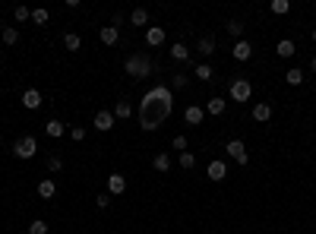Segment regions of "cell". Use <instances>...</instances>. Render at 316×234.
Listing matches in <instances>:
<instances>
[{
    "mask_svg": "<svg viewBox=\"0 0 316 234\" xmlns=\"http://www.w3.org/2000/svg\"><path fill=\"white\" fill-rule=\"evenodd\" d=\"M51 228H48V221H44V218H35L32 221V225H29V234H48Z\"/></svg>",
    "mask_w": 316,
    "mask_h": 234,
    "instance_id": "1f68e13d",
    "label": "cell"
},
{
    "mask_svg": "<svg viewBox=\"0 0 316 234\" xmlns=\"http://www.w3.org/2000/svg\"><path fill=\"white\" fill-rule=\"evenodd\" d=\"M250 57H253V44H250V41H243V38L234 41V61L243 64V61H250Z\"/></svg>",
    "mask_w": 316,
    "mask_h": 234,
    "instance_id": "4fadbf2b",
    "label": "cell"
},
{
    "mask_svg": "<svg viewBox=\"0 0 316 234\" xmlns=\"http://www.w3.org/2000/svg\"><path fill=\"white\" fill-rule=\"evenodd\" d=\"M183 121L190 124V127H200L206 121V108H203V104H190V108L183 111Z\"/></svg>",
    "mask_w": 316,
    "mask_h": 234,
    "instance_id": "9c48e42d",
    "label": "cell"
},
{
    "mask_svg": "<svg viewBox=\"0 0 316 234\" xmlns=\"http://www.w3.org/2000/svg\"><path fill=\"white\" fill-rule=\"evenodd\" d=\"M123 70H127V76H133V79H146V76L155 73V64H152L149 54H130L123 61Z\"/></svg>",
    "mask_w": 316,
    "mask_h": 234,
    "instance_id": "7a4b0ae2",
    "label": "cell"
},
{
    "mask_svg": "<svg viewBox=\"0 0 316 234\" xmlns=\"http://www.w3.org/2000/svg\"><path fill=\"white\" fill-rule=\"evenodd\" d=\"M70 139H73V143H83V139H86V127H70Z\"/></svg>",
    "mask_w": 316,
    "mask_h": 234,
    "instance_id": "836d02e7",
    "label": "cell"
},
{
    "mask_svg": "<svg viewBox=\"0 0 316 234\" xmlns=\"http://www.w3.org/2000/svg\"><path fill=\"white\" fill-rule=\"evenodd\" d=\"M98 38H101V44H108V48H114V44L120 41V29H114V26H101Z\"/></svg>",
    "mask_w": 316,
    "mask_h": 234,
    "instance_id": "7c38bea8",
    "label": "cell"
},
{
    "mask_svg": "<svg viewBox=\"0 0 316 234\" xmlns=\"http://www.w3.org/2000/svg\"><path fill=\"white\" fill-rule=\"evenodd\" d=\"M275 54H278V57H294V54H297V44L291 41V38H282V41L275 44Z\"/></svg>",
    "mask_w": 316,
    "mask_h": 234,
    "instance_id": "ac0fdd59",
    "label": "cell"
},
{
    "mask_svg": "<svg viewBox=\"0 0 316 234\" xmlns=\"http://www.w3.org/2000/svg\"><path fill=\"white\" fill-rule=\"evenodd\" d=\"M253 121H256V124L272 121V104H269V101H256V104H253Z\"/></svg>",
    "mask_w": 316,
    "mask_h": 234,
    "instance_id": "30bf717a",
    "label": "cell"
},
{
    "mask_svg": "<svg viewBox=\"0 0 316 234\" xmlns=\"http://www.w3.org/2000/svg\"><path fill=\"white\" fill-rule=\"evenodd\" d=\"M19 101H22V108H26V111H38L41 104H44V98H41V92H38V89H26Z\"/></svg>",
    "mask_w": 316,
    "mask_h": 234,
    "instance_id": "8992f818",
    "label": "cell"
},
{
    "mask_svg": "<svg viewBox=\"0 0 316 234\" xmlns=\"http://www.w3.org/2000/svg\"><path fill=\"white\" fill-rule=\"evenodd\" d=\"M177 161H180V168H183V171H193V168H196V155H193V152H180V158H177Z\"/></svg>",
    "mask_w": 316,
    "mask_h": 234,
    "instance_id": "f1b7e54d",
    "label": "cell"
},
{
    "mask_svg": "<svg viewBox=\"0 0 316 234\" xmlns=\"http://www.w3.org/2000/svg\"><path fill=\"white\" fill-rule=\"evenodd\" d=\"M186 83H190V76H183V73H174V76H171V86H168V89H171V92H177V89H186Z\"/></svg>",
    "mask_w": 316,
    "mask_h": 234,
    "instance_id": "f546056e",
    "label": "cell"
},
{
    "mask_svg": "<svg viewBox=\"0 0 316 234\" xmlns=\"http://www.w3.org/2000/svg\"><path fill=\"white\" fill-rule=\"evenodd\" d=\"M171 108H174V92H171L168 86H155V89H149V92H146V98L139 101V111H136L139 127H143L146 133L158 130V127L168 121Z\"/></svg>",
    "mask_w": 316,
    "mask_h": 234,
    "instance_id": "6da1fadb",
    "label": "cell"
},
{
    "mask_svg": "<svg viewBox=\"0 0 316 234\" xmlns=\"http://www.w3.org/2000/svg\"><path fill=\"white\" fill-rule=\"evenodd\" d=\"M165 38H168V35H165V29H161V26H149L146 29V44H149V48H161Z\"/></svg>",
    "mask_w": 316,
    "mask_h": 234,
    "instance_id": "ba28073f",
    "label": "cell"
},
{
    "mask_svg": "<svg viewBox=\"0 0 316 234\" xmlns=\"http://www.w3.org/2000/svg\"><path fill=\"white\" fill-rule=\"evenodd\" d=\"M171 146L177 149V152H186V136H183V133H180V136H174V139H171Z\"/></svg>",
    "mask_w": 316,
    "mask_h": 234,
    "instance_id": "74e56055",
    "label": "cell"
},
{
    "mask_svg": "<svg viewBox=\"0 0 316 234\" xmlns=\"http://www.w3.org/2000/svg\"><path fill=\"white\" fill-rule=\"evenodd\" d=\"M64 48H67V51H79V48H83V38H79L76 32H67V35H64Z\"/></svg>",
    "mask_w": 316,
    "mask_h": 234,
    "instance_id": "cb8c5ba5",
    "label": "cell"
},
{
    "mask_svg": "<svg viewBox=\"0 0 316 234\" xmlns=\"http://www.w3.org/2000/svg\"><path fill=\"white\" fill-rule=\"evenodd\" d=\"M127 19H130V26H146V22H149V10L136 7V10H133V13L127 16Z\"/></svg>",
    "mask_w": 316,
    "mask_h": 234,
    "instance_id": "603a6c76",
    "label": "cell"
},
{
    "mask_svg": "<svg viewBox=\"0 0 316 234\" xmlns=\"http://www.w3.org/2000/svg\"><path fill=\"white\" fill-rule=\"evenodd\" d=\"M196 51L206 54V57H212L215 54V38H212V35H203V38L196 41Z\"/></svg>",
    "mask_w": 316,
    "mask_h": 234,
    "instance_id": "d6986e66",
    "label": "cell"
},
{
    "mask_svg": "<svg viewBox=\"0 0 316 234\" xmlns=\"http://www.w3.org/2000/svg\"><path fill=\"white\" fill-rule=\"evenodd\" d=\"M114 117H120V121H127V117H133V108H130V101H117V104H114Z\"/></svg>",
    "mask_w": 316,
    "mask_h": 234,
    "instance_id": "83f0119b",
    "label": "cell"
},
{
    "mask_svg": "<svg viewBox=\"0 0 316 234\" xmlns=\"http://www.w3.org/2000/svg\"><path fill=\"white\" fill-rule=\"evenodd\" d=\"M13 19H16V22H29V19H32V10H29V7H16V10H13Z\"/></svg>",
    "mask_w": 316,
    "mask_h": 234,
    "instance_id": "d6a6232c",
    "label": "cell"
},
{
    "mask_svg": "<svg viewBox=\"0 0 316 234\" xmlns=\"http://www.w3.org/2000/svg\"><path fill=\"white\" fill-rule=\"evenodd\" d=\"M225 152H228L234 161H237L240 168H243V165H250V155H247V146H243V139H228Z\"/></svg>",
    "mask_w": 316,
    "mask_h": 234,
    "instance_id": "5b68a950",
    "label": "cell"
},
{
    "mask_svg": "<svg viewBox=\"0 0 316 234\" xmlns=\"http://www.w3.org/2000/svg\"><path fill=\"white\" fill-rule=\"evenodd\" d=\"M95 206H98V209H108V206H111V193H98V196H95Z\"/></svg>",
    "mask_w": 316,
    "mask_h": 234,
    "instance_id": "8d00e7d4",
    "label": "cell"
},
{
    "mask_svg": "<svg viewBox=\"0 0 316 234\" xmlns=\"http://www.w3.org/2000/svg\"><path fill=\"white\" fill-rule=\"evenodd\" d=\"M285 83L288 86H300L303 83V70H297V67H291L288 73H285Z\"/></svg>",
    "mask_w": 316,
    "mask_h": 234,
    "instance_id": "4316f807",
    "label": "cell"
},
{
    "mask_svg": "<svg viewBox=\"0 0 316 234\" xmlns=\"http://www.w3.org/2000/svg\"><path fill=\"white\" fill-rule=\"evenodd\" d=\"M228 92H231V101L243 104V101H250V95H253V86H250V79H231Z\"/></svg>",
    "mask_w": 316,
    "mask_h": 234,
    "instance_id": "277c9868",
    "label": "cell"
},
{
    "mask_svg": "<svg viewBox=\"0 0 316 234\" xmlns=\"http://www.w3.org/2000/svg\"><path fill=\"white\" fill-rule=\"evenodd\" d=\"M310 35H313V41H316V29H313V32H310Z\"/></svg>",
    "mask_w": 316,
    "mask_h": 234,
    "instance_id": "ab89813d",
    "label": "cell"
},
{
    "mask_svg": "<svg viewBox=\"0 0 316 234\" xmlns=\"http://www.w3.org/2000/svg\"><path fill=\"white\" fill-rule=\"evenodd\" d=\"M310 70H313V73H316V57H313V61H310Z\"/></svg>",
    "mask_w": 316,
    "mask_h": 234,
    "instance_id": "f35d334b",
    "label": "cell"
},
{
    "mask_svg": "<svg viewBox=\"0 0 316 234\" xmlns=\"http://www.w3.org/2000/svg\"><path fill=\"white\" fill-rule=\"evenodd\" d=\"M152 168L161 171V174H168L171 171V155H168V152H158V155L152 158Z\"/></svg>",
    "mask_w": 316,
    "mask_h": 234,
    "instance_id": "ffe728a7",
    "label": "cell"
},
{
    "mask_svg": "<svg viewBox=\"0 0 316 234\" xmlns=\"http://www.w3.org/2000/svg\"><path fill=\"white\" fill-rule=\"evenodd\" d=\"M38 196H41V200H54V196H57V181L54 178H44L38 184Z\"/></svg>",
    "mask_w": 316,
    "mask_h": 234,
    "instance_id": "9a60e30c",
    "label": "cell"
},
{
    "mask_svg": "<svg viewBox=\"0 0 316 234\" xmlns=\"http://www.w3.org/2000/svg\"><path fill=\"white\" fill-rule=\"evenodd\" d=\"M123 190H127V178H123V174H111V178H108V193L120 196Z\"/></svg>",
    "mask_w": 316,
    "mask_h": 234,
    "instance_id": "5bb4252c",
    "label": "cell"
},
{
    "mask_svg": "<svg viewBox=\"0 0 316 234\" xmlns=\"http://www.w3.org/2000/svg\"><path fill=\"white\" fill-rule=\"evenodd\" d=\"M48 171L60 174V171H64V158H60V155H51V158H48Z\"/></svg>",
    "mask_w": 316,
    "mask_h": 234,
    "instance_id": "e575fe53",
    "label": "cell"
},
{
    "mask_svg": "<svg viewBox=\"0 0 316 234\" xmlns=\"http://www.w3.org/2000/svg\"><path fill=\"white\" fill-rule=\"evenodd\" d=\"M225 108H228V101H225V98H209V104H206V114L221 117V114H225Z\"/></svg>",
    "mask_w": 316,
    "mask_h": 234,
    "instance_id": "44dd1931",
    "label": "cell"
},
{
    "mask_svg": "<svg viewBox=\"0 0 316 234\" xmlns=\"http://www.w3.org/2000/svg\"><path fill=\"white\" fill-rule=\"evenodd\" d=\"M51 16H48V10H32V22H38V26H44Z\"/></svg>",
    "mask_w": 316,
    "mask_h": 234,
    "instance_id": "d590c367",
    "label": "cell"
},
{
    "mask_svg": "<svg viewBox=\"0 0 316 234\" xmlns=\"http://www.w3.org/2000/svg\"><path fill=\"white\" fill-rule=\"evenodd\" d=\"M13 155L16 158H22V161H29V158H35L38 155V139H35L32 133H26V136H19L16 143H13Z\"/></svg>",
    "mask_w": 316,
    "mask_h": 234,
    "instance_id": "3957f363",
    "label": "cell"
},
{
    "mask_svg": "<svg viewBox=\"0 0 316 234\" xmlns=\"http://www.w3.org/2000/svg\"><path fill=\"white\" fill-rule=\"evenodd\" d=\"M228 178V165H225V161H221V158H215V161H209V181H225Z\"/></svg>",
    "mask_w": 316,
    "mask_h": 234,
    "instance_id": "8fae6325",
    "label": "cell"
},
{
    "mask_svg": "<svg viewBox=\"0 0 316 234\" xmlns=\"http://www.w3.org/2000/svg\"><path fill=\"white\" fill-rule=\"evenodd\" d=\"M193 76H196V79H203V83H212V79H215V70L209 67V64H200V67L193 70Z\"/></svg>",
    "mask_w": 316,
    "mask_h": 234,
    "instance_id": "7402d4cb",
    "label": "cell"
},
{
    "mask_svg": "<svg viewBox=\"0 0 316 234\" xmlns=\"http://www.w3.org/2000/svg\"><path fill=\"white\" fill-rule=\"evenodd\" d=\"M269 10H272L275 16H285V13H291V0H272Z\"/></svg>",
    "mask_w": 316,
    "mask_h": 234,
    "instance_id": "484cf974",
    "label": "cell"
},
{
    "mask_svg": "<svg viewBox=\"0 0 316 234\" xmlns=\"http://www.w3.org/2000/svg\"><path fill=\"white\" fill-rule=\"evenodd\" d=\"M114 121H117L114 111H95V121H92V124H95V130L108 133V130H114Z\"/></svg>",
    "mask_w": 316,
    "mask_h": 234,
    "instance_id": "52a82bcc",
    "label": "cell"
},
{
    "mask_svg": "<svg viewBox=\"0 0 316 234\" xmlns=\"http://www.w3.org/2000/svg\"><path fill=\"white\" fill-rule=\"evenodd\" d=\"M44 133H48L51 139H60V136L67 133V124H60V121H57V117H51V121L44 124Z\"/></svg>",
    "mask_w": 316,
    "mask_h": 234,
    "instance_id": "2e32d148",
    "label": "cell"
},
{
    "mask_svg": "<svg viewBox=\"0 0 316 234\" xmlns=\"http://www.w3.org/2000/svg\"><path fill=\"white\" fill-rule=\"evenodd\" d=\"M228 35L240 41V35H243V22H240V19H231V22H228Z\"/></svg>",
    "mask_w": 316,
    "mask_h": 234,
    "instance_id": "4dcf8cb0",
    "label": "cell"
},
{
    "mask_svg": "<svg viewBox=\"0 0 316 234\" xmlns=\"http://www.w3.org/2000/svg\"><path fill=\"white\" fill-rule=\"evenodd\" d=\"M16 41H19V29L16 26H4V44H7V48H13Z\"/></svg>",
    "mask_w": 316,
    "mask_h": 234,
    "instance_id": "d4e9b609",
    "label": "cell"
},
{
    "mask_svg": "<svg viewBox=\"0 0 316 234\" xmlns=\"http://www.w3.org/2000/svg\"><path fill=\"white\" fill-rule=\"evenodd\" d=\"M171 61H177V64H186V61H190V51H186L183 41H174V44H171Z\"/></svg>",
    "mask_w": 316,
    "mask_h": 234,
    "instance_id": "e0dca14e",
    "label": "cell"
}]
</instances>
